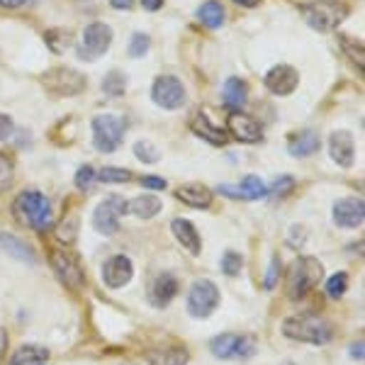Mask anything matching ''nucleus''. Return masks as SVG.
<instances>
[{"label":"nucleus","instance_id":"obj_34","mask_svg":"<svg viewBox=\"0 0 365 365\" xmlns=\"http://www.w3.org/2000/svg\"><path fill=\"white\" fill-rule=\"evenodd\" d=\"M100 182H129L132 180V173L125 168H103L98 173Z\"/></svg>","mask_w":365,"mask_h":365},{"label":"nucleus","instance_id":"obj_33","mask_svg":"<svg viewBox=\"0 0 365 365\" xmlns=\"http://www.w3.org/2000/svg\"><path fill=\"white\" fill-rule=\"evenodd\" d=\"M134 154L141 158V163H156L158 158H161V151H158L151 141H137Z\"/></svg>","mask_w":365,"mask_h":365},{"label":"nucleus","instance_id":"obj_42","mask_svg":"<svg viewBox=\"0 0 365 365\" xmlns=\"http://www.w3.org/2000/svg\"><path fill=\"white\" fill-rule=\"evenodd\" d=\"M141 8H146L149 13H156V10L163 8V0H141Z\"/></svg>","mask_w":365,"mask_h":365},{"label":"nucleus","instance_id":"obj_12","mask_svg":"<svg viewBox=\"0 0 365 365\" xmlns=\"http://www.w3.org/2000/svg\"><path fill=\"white\" fill-rule=\"evenodd\" d=\"M229 132L234 134L239 141H246V144H253V141H261L263 139V127L256 117L241 113V110H234L229 115Z\"/></svg>","mask_w":365,"mask_h":365},{"label":"nucleus","instance_id":"obj_1","mask_svg":"<svg viewBox=\"0 0 365 365\" xmlns=\"http://www.w3.org/2000/svg\"><path fill=\"white\" fill-rule=\"evenodd\" d=\"M15 215L22 225H27L34 232H46L54 222V212L46 195L39 190H25L15 200Z\"/></svg>","mask_w":365,"mask_h":365},{"label":"nucleus","instance_id":"obj_24","mask_svg":"<svg viewBox=\"0 0 365 365\" xmlns=\"http://www.w3.org/2000/svg\"><path fill=\"white\" fill-rule=\"evenodd\" d=\"M222 98H225L227 108L241 110L246 105V98H249V88L241 78H229L225 88H222Z\"/></svg>","mask_w":365,"mask_h":365},{"label":"nucleus","instance_id":"obj_27","mask_svg":"<svg viewBox=\"0 0 365 365\" xmlns=\"http://www.w3.org/2000/svg\"><path fill=\"white\" fill-rule=\"evenodd\" d=\"M197 17L200 22H202L205 27L210 29H220L225 25V8H222V3H217V0H207V3L202 5V8L197 10Z\"/></svg>","mask_w":365,"mask_h":365},{"label":"nucleus","instance_id":"obj_28","mask_svg":"<svg viewBox=\"0 0 365 365\" xmlns=\"http://www.w3.org/2000/svg\"><path fill=\"white\" fill-rule=\"evenodd\" d=\"M319 151V137L314 132H302L297 134V139L290 144V154L297 156V158H307L312 154Z\"/></svg>","mask_w":365,"mask_h":365},{"label":"nucleus","instance_id":"obj_46","mask_svg":"<svg viewBox=\"0 0 365 365\" xmlns=\"http://www.w3.org/2000/svg\"><path fill=\"white\" fill-rule=\"evenodd\" d=\"M234 3L241 5V8H256V5L261 3V0H234Z\"/></svg>","mask_w":365,"mask_h":365},{"label":"nucleus","instance_id":"obj_11","mask_svg":"<svg viewBox=\"0 0 365 365\" xmlns=\"http://www.w3.org/2000/svg\"><path fill=\"white\" fill-rule=\"evenodd\" d=\"M110 42H113V29L105 22H93L83 32V46H81V58H98L108 51Z\"/></svg>","mask_w":365,"mask_h":365},{"label":"nucleus","instance_id":"obj_3","mask_svg":"<svg viewBox=\"0 0 365 365\" xmlns=\"http://www.w3.org/2000/svg\"><path fill=\"white\" fill-rule=\"evenodd\" d=\"M324 278V266L317 258L312 256H304V258H297L292 263L290 273H287V285H285V292L290 299H302L307 292H312L317 287V282Z\"/></svg>","mask_w":365,"mask_h":365},{"label":"nucleus","instance_id":"obj_21","mask_svg":"<svg viewBox=\"0 0 365 365\" xmlns=\"http://www.w3.org/2000/svg\"><path fill=\"white\" fill-rule=\"evenodd\" d=\"M170 229H173L175 239L180 241L182 249H187L192 253V256H200V251H202V244H200V234L195 225H192L190 220H173V225H170Z\"/></svg>","mask_w":365,"mask_h":365},{"label":"nucleus","instance_id":"obj_41","mask_svg":"<svg viewBox=\"0 0 365 365\" xmlns=\"http://www.w3.org/2000/svg\"><path fill=\"white\" fill-rule=\"evenodd\" d=\"M278 275H280V261L275 258V261L270 263V270H268V275H266V287H268V290H273V287H275V280H278Z\"/></svg>","mask_w":365,"mask_h":365},{"label":"nucleus","instance_id":"obj_22","mask_svg":"<svg viewBox=\"0 0 365 365\" xmlns=\"http://www.w3.org/2000/svg\"><path fill=\"white\" fill-rule=\"evenodd\" d=\"M192 132L212 146H225L229 141V134L225 132V129H222L220 125H215V122H210L205 115H197L195 120H192Z\"/></svg>","mask_w":365,"mask_h":365},{"label":"nucleus","instance_id":"obj_20","mask_svg":"<svg viewBox=\"0 0 365 365\" xmlns=\"http://www.w3.org/2000/svg\"><path fill=\"white\" fill-rule=\"evenodd\" d=\"M175 197L180 202H185L187 207H197V210H207L212 205V190L200 182H190V185H182L175 190Z\"/></svg>","mask_w":365,"mask_h":365},{"label":"nucleus","instance_id":"obj_44","mask_svg":"<svg viewBox=\"0 0 365 365\" xmlns=\"http://www.w3.org/2000/svg\"><path fill=\"white\" fill-rule=\"evenodd\" d=\"M351 356L356 358V361H363V341H358V344L351 346Z\"/></svg>","mask_w":365,"mask_h":365},{"label":"nucleus","instance_id":"obj_40","mask_svg":"<svg viewBox=\"0 0 365 365\" xmlns=\"http://www.w3.org/2000/svg\"><path fill=\"white\" fill-rule=\"evenodd\" d=\"M139 182L144 187H149V190H166V180L156 178V175H144V178H141Z\"/></svg>","mask_w":365,"mask_h":365},{"label":"nucleus","instance_id":"obj_37","mask_svg":"<svg viewBox=\"0 0 365 365\" xmlns=\"http://www.w3.org/2000/svg\"><path fill=\"white\" fill-rule=\"evenodd\" d=\"M93 178H96V170L91 166H83V168H78V173H76V185H78L81 190H91Z\"/></svg>","mask_w":365,"mask_h":365},{"label":"nucleus","instance_id":"obj_16","mask_svg":"<svg viewBox=\"0 0 365 365\" xmlns=\"http://www.w3.org/2000/svg\"><path fill=\"white\" fill-rule=\"evenodd\" d=\"M299 86V73L287 63H280V66L270 68L266 76V88L275 96H290L292 91Z\"/></svg>","mask_w":365,"mask_h":365},{"label":"nucleus","instance_id":"obj_29","mask_svg":"<svg viewBox=\"0 0 365 365\" xmlns=\"http://www.w3.org/2000/svg\"><path fill=\"white\" fill-rule=\"evenodd\" d=\"M49 356V351L44 349V346H22V349H17L13 356H10V363L8 365H29V363H39L44 361V358Z\"/></svg>","mask_w":365,"mask_h":365},{"label":"nucleus","instance_id":"obj_18","mask_svg":"<svg viewBox=\"0 0 365 365\" xmlns=\"http://www.w3.org/2000/svg\"><path fill=\"white\" fill-rule=\"evenodd\" d=\"M329 151H331V158L339 163L341 168L353 166V156H356L353 134L346 132V129H339V132H334L331 139H329Z\"/></svg>","mask_w":365,"mask_h":365},{"label":"nucleus","instance_id":"obj_25","mask_svg":"<svg viewBox=\"0 0 365 365\" xmlns=\"http://www.w3.org/2000/svg\"><path fill=\"white\" fill-rule=\"evenodd\" d=\"M127 212H132L139 220H151L161 212V200L154 195H139L127 205Z\"/></svg>","mask_w":365,"mask_h":365},{"label":"nucleus","instance_id":"obj_15","mask_svg":"<svg viewBox=\"0 0 365 365\" xmlns=\"http://www.w3.org/2000/svg\"><path fill=\"white\" fill-rule=\"evenodd\" d=\"M134 275V266L132 261H129L127 256H113L105 261L103 266V282L108 287H113V290H117V287H125L129 280H132Z\"/></svg>","mask_w":365,"mask_h":365},{"label":"nucleus","instance_id":"obj_7","mask_svg":"<svg viewBox=\"0 0 365 365\" xmlns=\"http://www.w3.org/2000/svg\"><path fill=\"white\" fill-rule=\"evenodd\" d=\"M122 215H127V202L122 197H117V195H110L96 207L93 225H96V229L100 234H105V237H113V234H117V229H120Z\"/></svg>","mask_w":365,"mask_h":365},{"label":"nucleus","instance_id":"obj_48","mask_svg":"<svg viewBox=\"0 0 365 365\" xmlns=\"http://www.w3.org/2000/svg\"><path fill=\"white\" fill-rule=\"evenodd\" d=\"M0 168H3V158H0ZM0 180H3V178H0Z\"/></svg>","mask_w":365,"mask_h":365},{"label":"nucleus","instance_id":"obj_14","mask_svg":"<svg viewBox=\"0 0 365 365\" xmlns=\"http://www.w3.org/2000/svg\"><path fill=\"white\" fill-rule=\"evenodd\" d=\"M49 258H51V268L56 270V275L66 282L68 287H81V285H83V270H81L76 256L63 253V251H51Z\"/></svg>","mask_w":365,"mask_h":365},{"label":"nucleus","instance_id":"obj_6","mask_svg":"<svg viewBox=\"0 0 365 365\" xmlns=\"http://www.w3.org/2000/svg\"><path fill=\"white\" fill-rule=\"evenodd\" d=\"M220 307V290L212 280H195L187 292V312L195 319H207V317Z\"/></svg>","mask_w":365,"mask_h":365},{"label":"nucleus","instance_id":"obj_36","mask_svg":"<svg viewBox=\"0 0 365 365\" xmlns=\"http://www.w3.org/2000/svg\"><path fill=\"white\" fill-rule=\"evenodd\" d=\"M149 37L146 34H141V32H137L132 37V42H129V56H144L146 51H149Z\"/></svg>","mask_w":365,"mask_h":365},{"label":"nucleus","instance_id":"obj_19","mask_svg":"<svg viewBox=\"0 0 365 365\" xmlns=\"http://www.w3.org/2000/svg\"><path fill=\"white\" fill-rule=\"evenodd\" d=\"M178 280H175V275L170 273H161L156 275L154 282H151V302L156 304V307H166V304L178 295Z\"/></svg>","mask_w":365,"mask_h":365},{"label":"nucleus","instance_id":"obj_17","mask_svg":"<svg viewBox=\"0 0 365 365\" xmlns=\"http://www.w3.org/2000/svg\"><path fill=\"white\" fill-rule=\"evenodd\" d=\"M220 195L234 197V200H258L268 195V185L258 175H246L239 185H222Z\"/></svg>","mask_w":365,"mask_h":365},{"label":"nucleus","instance_id":"obj_47","mask_svg":"<svg viewBox=\"0 0 365 365\" xmlns=\"http://www.w3.org/2000/svg\"><path fill=\"white\" fill-rule=\"evenodd\" d=\"M5 344H8V336H5V331L0 329V358H3V353H5Z\"/></svg>","mask_w":365,"mask_h":365},{"label":"nucleus","instance_id":"obj_30","mask_svg":"<svg viewBox=\"0 0 365 365\" xmlns=\"http://www.w3.org/2000/svg\"><path fill=\"white\" fill-rule=\"evenodd\" d=\"M125 86H127V78L120 71H113V73H108L103 78V93H108V96H113V98H120L122 93H125Z\"/></svg>","mask_w":365,"mask_h":365},{"label":"nucleus","instance_id":"obj_45","mask_svg":"<svg viewBox=\"0 0 365 365\" xmlns=\"http://www.w3.org/2000/svg\"><path fill=\"white\" fill-rule=\"evenodd\" d=\"M110 3H113V8H117V10H129L134 0H110Z\"/></svg>","mask_w":365,"mask_h":365},{"label":"nucleus","instance_id":"obj_26","mask_svg":"<svg viewBox=\"0 0 365 365\" xmlns=\"http://www.w3.org/2000/svg\"><path fill=\"white\" fill-rule=\"evenodd\" d=\"M149 365H187V351L185 349H161L146 353Z\"/></svg>","mask_w":365,"mask_h":365},{"label":"nucleus","instance_id":"obj_23","mask_svg":"<svg viewBox=\"0 0 365 365\" xmlns=\"http://www.w3.org/2000/svg\"><path fill=\"white\" fill-rule=\"evenodd\" d=\"M0 246H3L13 258H17V261H27V263H32V266L37 263V253H34L32 246L13 237V234H0Z\"/></svg>","mask_w":365,"mask_h":365},{"label":"nucleus","instance_id":"obj_31","mask_svg":"<svg viewBox=\"0 0 365 365\" xmlns=\"http://www.w3.org/2000/svg\"><path fill=\"white\" fill-rule=\"evenodd\" d=\"M346 290H349V275L346 273H334L331 278L327 280V295L331 299L344 297Z\"/></svg>","mask_w":365,"mask_h":365},{"label":"nucleus","instance_id":"obj_32","mask_svg":"<svg viewBox=\"0 0 365 365\" xmlns=\"http://www.w3.org/2000/svg\"><path fill=\"white\" fill-rule=\"evenodd\" d=\"M241 268H244V261H241V256L237 251H227L225 258H222V273L227 275V278H237L241 273Z\"/></svg>","mask_w":365,"mask_h":365},{"label":"nucleus","instance_id":"obj_4","mask_svg":"<svg viewBox=\"0 0 365 365\" xmlns=\"http://www.w3.org/2000/svg\"><path fill=\"white\" fill-rule=\"evenodd\" d=\"M349 15V8L336 0H322V3L304 5L302 17L312 29H319V32H329V29L339 27L341 22Z\"/></svg>","mask_w":365,"mask_h":365},{"label":"nucleus","instance_id":"obj_9","mask_svg":"<svg viewBox=\"0 0 365 365\" xmlns=\"http://www.w3.org/2000/svg\"><path fill=\"white\" fill-rule=\"evenodd\" d=\"M212 356L229 361V358H251L256 353V344L251 336H237V334H222L210 341Z\"/></svg>","mask_w":365,"mask_h":365},{"label":"nucleus","instance_id":"obj_5","mask_svg":"<svg viewBox=\"0 0 365 365\" xmlns=\"http://www.w3.org/2000/svg\"><path fill=\"white\" fill-rule=\"evenodd\" d=\"M122 137H125V122L115 115H98L93 120V141L96 149L103 154H113L120 149Z\"/></svg>","mask_w":365,"mask_h":365},{"label":"nucleus","instance_id":"obj_39","mask_svg":"<svg viewBox=\"0 0 365 365\" xmlns=\"http://www.w3.org/2000/svg\"><path fill=\"white\" fill-rule=\"evenodd\" d=\"M13 132H15L13 120H10L8 115H0V141L10 139V137H13Z\"/></svg>","mask_w":365,"mask_h":365},{"label":"nucleus","instance_id":"obj_2","mask_svg":"<svg viewBox=\"0 0 365 365\" xmlns=\"http://www.w3.org/2000/svg\"><path fill=\"white\" fill-rule=\"evenodd\" d=\"M280 329H282V336H287L292 341H302V344H314V346L329 344L334 336L329 322H324L322 317H314V314L287 317Z\"/></svg>","mask_w":365,"mask_h":365},{"label":"nucleus","instance_id":"obj_35","mask_svg":"<svg viewBox=\"0 0 365 365\" xmlns=\"http://www.w3.org/2000/svg\"><path fill=\"white\" fill-rule=\"evenodd\" d=\"M339 42L344 44V51L349 54L353 61L358 63V66H363V44L361 42H356V39H351V37H346V34H341L339 37Z\"/></svg>","mask_w":365,"mask_h":365},{"label":"nucleus","instance_id":"obj_8","mask_svg":"<svg viewBox=\"0 0 365 365\" xmlns=\"http://www.w3.org/2000/svg\"><path fill=\"white\" fill-rule=\"evenodd\" d=\"M151 98H154V103L158 108L178 110L185 105L187 93H185V86H182L175 76H158L154 81V88H151Z\"/></svg>","mask_w":365,"mask_h":365},{"label":"nucleus","instance_id":"obj_43","mask_svg":"<svg viewBox=\"0 0 365 365\" xmlns=\"http://www.w3.org/2000/svg\"><path fill=\"white\" fill-rule=\"evenodd\" d=\"M27 0H0V8H5V10H17V8H22Z\"/></svg>","mask_w":365,"mask_h":365},{"label":"nucleus","instance_id":"obj_10","mask_svg":"<svg viewBox=\"0 0 365 365\" xmlns=\"http://www.w3.org/2000/svg\"><path fill=\"white\" fill-rule=\"evenodd\" d=\"M42 83L46 86V91L56 93V96H76L86 88V78L73 68H54L49 73H44Z\"/></svg>","mask_w":365,"mask_h":365},{"label":"nucleus","instance_id":"obj_13","mask_svg":"<svg viewBox=\"0 0 365 365\" xmlns=\"http://www.w3.org/2000/svg\"><path fill=\"white\" fill-rule=\"evenodd\" d=\"M334 222L336 227L341 229H356L363 225L365 220V205L363 200H353V197H346V200H339L334 205Z\"/></svg>","mask_w":365,"mask_h":365},{"label":"nucleus","instance_id":"obj_38","mask_svg":"<svg viewBox=\"0 0 365 365\" xmlns=\"http://www.w3.org/2000/svg\"><path fill=\"white\" fill-rule=\"evenodd\" d=\"M292 187H295V178L292 175H280L278 180H275V185H273V192L275 195H285V192H290Z\"/></svg>","mask_w":365,"mask_h":365}]
</instances>
